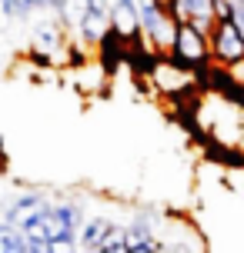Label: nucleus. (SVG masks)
<instances>
[{
	"label": "nucleus",
	"instance_id": "11",
	"mask_svg": "<svg viewBox=\"0 0 244 253\" xmlns=\"http://www.w3.org/2000/svg\"><path fill=\"white\" fill-rule=\"evenodd\" d=\"M97 253H124V227H114V223H111Z\"/></svg>",
	"mask_w": 244,
	"mask_h": 253
},
{
	"label": "nucleus",
	"instance_id": "5",
	"mask_svg": "<svg viewBox=\"0 0 244 253\" xmlns=\"http://www.w3.org/2000/svg\"><path fill=\"white\" fill-rule=\"evenodd\" d=\"M107 24H111V30H114L117 37L134 40L141 34V27H137V3H134V0H111V7H107Z\"/></svg>",
	"mask_w": 244,
	"mask_h": 253
},
{
	"label": "nucleus",
	"instance_id": "9",
	"mask_svg": "<svg viewBox=\"0 0 244 253\" xmlns=\"http://www.w3.org/2000/svg\"><path fill=\"white\" fill-rule=\"evenodd\" d=\"M61 43H64V27H61V20H47V24H40L34 30V50L51 53Z\"/></svg>",
	"mask_w": 244,
	"mask_h": 253
},
{
	"label": "nucleus",
	"instance_id": "1",
	"mask_svg": "<svg viewBox=\"0 0 244 253\" xmlns=\"http://www.w3.org/2000/svg\"><path fill=\"white\" fill-rule=\"evenodd\" d=\"M171 63H178L181 70H191L197 63L211 60L207 50V30H197L191 20H178L174 27V40H171V50L164 53Z\"/></svg>",
	"mask_w": 244,
	"mask_h": 253
},
{
	"label": "nucleus",
	"instance_id": "12",
	"mask_svg": "<svg viewBox=\"0 0 244 253\" xmlns=\"http://www.w3.org/2000/svg\"><path fill=\"white\" fill-rule=\"evenodd\" d=\"M10 7V17H30L34 13V0H3Z\"/></svg>",
	"mask_w": 244,
	"mask_h": 253
},
{
	"label": "nucleus",
	"instance_id": "4",
	"mask_svg": "<svg viewBox=\"0 0 244 253\" xmlns=\"http://www.w3.org/2000/svg\"><path fill=\"white\" fill-rule=\"evenodd\" d=\"M94 47H97V67L104 70V77H114L117 70L124 67V57H127V40L117 37L111 27L104 30V37L97 40Z\"/></svg>",
	"mask_w": 244,
	"mask_h": 253
},
{
	"label": "nucleus",
	"instance_id": "13",
	"mask_svg": "<svg viewBox=\"0 0 244 253\" xmlns=\"http://www.w3.org/2000/svg\"><path fill=\"white\" fill-rule=\"evenodd\" d=\"M67 63H70V67H87V57H84V43H70V47H67Z\"/></svg>",
	"mask_w": 244,
	"mask_h": 253
},
{
	"label": "nucleus",
	"instance_id": "8",
	"mask_svg": "<svg viewBox=\"0 0 244 253\" xmlns=\"http://www.w3.org/2000/svg\"><path fill=\"white\" fill-rule=\"evenodd\" d=\"M107 227H111V220H104V216H90L87 223L80 220V227H77V247L80 250H90V253H97L101 250V240H104V233H107Z\"/></svg>",
	"mask_w": 244,
	"mask_h": 253
},
{
	"label": "nucleus",
	"instance_id": "3",
	"mask_svg": "<svg viewBox=\"0 0 244 253\" xmlns=\"http://www.w3.org/2000/svg\"><path fill=\"white\" fill-rule=\"evenodd\" d=\"M207 50H211V60L221 67L244 63V34L234 30L231 20H214L207 30Z\"/></svg>",
	"mask_w": 244,
	"mask_h": 253
},
{
	"label": "nucleus",
	"instance_id": "10",
	"mask_svg": "<svg viewBox=\"0 0 244 253\" xmlns=\"http://www.w3.org/2000/svg\"><path fill=\"white\" fill-rule=\"evenodd\" d=\"M0 253H30L24 233L17 227H10L7 220H0Z\"/></svg>",
	"mask_w": 244,
	"mask_h": 253
},
{
	"label": "nucleus",
	"instance_id": "2",
	"mask_svg": "<svg viewBox=\"0 0 244 253\" xmlns=\"http://www.w3.org/2000/svg\"><path fill=\"white\" fill-rule=\"evenodd\" d=\"M80 220H84V213H80L77 203H51L47 207V213L40 216V223H44V233H47L54 250H70L74 247Z\"/></svg>",
	"mask_w": 244,
	"mask_h": 253
},
{
	"label": "nucleus",
	"instance_id": "6",
	"mask_svg": "<svg viewBox=\"0 0 244 253\" xmlns=\"http://www.w3.org/2000/svg\"><path fill=\"white\" fill-rule=\"evenodd\" d=\"M47 207H51V200L47 197H40V193H24V197H17V200L7 207V223L10 227H24V223H30V220H37V216L47 213Z\"/></svg>",
	"mask_w": 244,
	"mask_h": 253
},
{
	"label": "nucleus",
	"instance_id": "7",
	"mask_svg": "<svg viewBox=\"0 0 244 253\" xmlns=\"http://www.w3.org/2000/svg\"><path fill=\"white\" fill-rule=\"evenodd\" d=\"M107 27H111V24H107V13H101V10H80L74 30H77V40L84 43V47H94V43L104 37Z\"/></svg>",
	"mask_w": 244,
	"mask_h": 253
}]
</instances>
